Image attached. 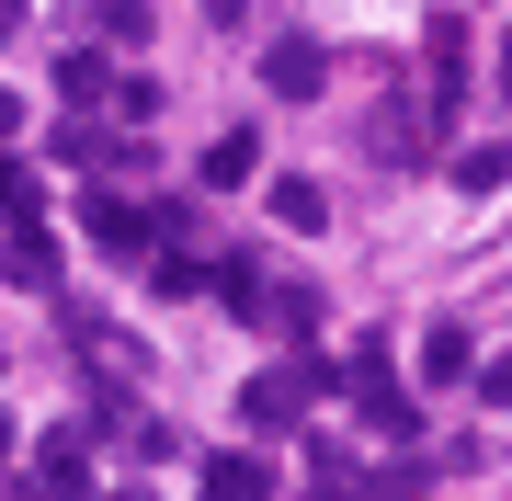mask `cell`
Instances as JSON below:
<instances>
[{
  "label": "cell",
  "mask_w": 512,
  "mask_h": 501,
  "mask_svg": "<svg viewBox=\"0 0 512 501\" xmlns=\"http://www.w3.org/2000/svg\"><path fill=\"white\" fill-rule=\"evenodd\" d=\"M92 433H103V422L46 433V445L23 456V501H92Z\"/></svg>",
  "instance_id": "6da1fadb"
},
{
  "label": "cell",
  "mask_w": 512,
  "mask_h": 501,
  "mask_svg": "<svg viewBox=\"0 0 512 501\" xmlns=\"http://www.w3.org/2000/svg\"><path fill=\"white\" fill-rule=\"evenodd\" d=\"M319 388H330L319 365H262L251 388H239V422H251V433H296V422H308V399H319Z\"/></svg>",
  "instance_id": "7a4b0ae2"
},
{
  "label": "cell",
  "mask_w": 512,
  "mask_h": 501,
  "mask_svg": "<svg viewBox=\"0 0 512 501\" xmlns=\"http://www.w3.org/2000/svg\"><path fill=\"white\" fill-rule=\"evenodd\" d=\"M342 388H353V410H365V433H376V445H410V433H421V410H410L399 376H387V353H353V376H342Z\"/></svg>",
  "instance_id": "3957f363"
},
{
  "label": "cell",
  "mask_w": 512,
  "mask_h": 501,
  "mask_svg": "<svg viewBox=\"0 0 512 501\" xmlns=\"http://www.w3.org/2000/svg\"><path fill=\"white\" fill-rule=\"evenodd\" d=\"M194 501H274V467H262V456H205L194 467Z\"/></svg>",
  "instance_id": "277c9868"
},
{
  "label": "cell",
  "mask_w": 512,
  "mask_h": 501,
  "mask_svg": "<svg viewBox=\"0 0 512 501\" xmlns=\"http://www.w3.org/2000/svg\"><path fill=\"white\" fill-rule=\"evenodd\" d=\"M319 80H330V69H319V46H308V35H285L274 57H262V92H285V103H308Z\"/></svg>",
  "instance_id": "5b68a950"
},
{
  "label": "cell",
  "mask_w": 512,
  "mask_h": 501,
  "mask_svg": "<svg viewBox=\"0 0 512 501\" xmlns=\"http://www.w3.org/2000/svg\"><path fill=\"white\" fill-rule=\"evenodd\" d=\"M421 57H433V126H444L456 92H467V23H433V46H421Z\"/></svg>",
  "instance_id": "8992f818"
},
{
  "label": "cell",
  "mask_w": 512,
  "mask_h": 501,
  "mask_svg": "<svg viewBox=\"0 0 512 501\" xmlns=\"http://www.w3.org/2000/svg\"><path fill=\"white\" fill-rule=\"evenodd\" d=\"M0 274H12V285H57V240H46L35 217H12V240H0Z\"/></svg>",
  "instance_id": "52a82bcc"
},
{
  "label": "cell",
  "mask_w": 512,
  "mask_h": 501,
  "mask_svg": "<svg viewBox=\"0 0 512 501\" xmlns=\"http://www.w3.org/2000/svg\"><path fill=\"white\" fill-rule=\"evenodd\" d=\"M251 171H262V137H251V126H228L217 149H205V194H239Z\"/></svg>",
  "instance_id": "ba28073f"
},
{
  "label": "cell",
  "mask_w": 512,
  "mask_h": 501,
  "mask_svg": "<svg viewBox=\"0 0 512 501\" xmlns=\"http://www.w3.org/2000/svg\"><path fill=\"white\" fill-rule=\"evenodd\" d=\"M80 228H92L103 251H148V217H137V205H114L103 183H92V205H80Z\"/></svg>",
  "instance_id": "9c48e42d"
},
{
  "label": "cell",
  "mask_w": 512,
  "mask_h": 501,
  "mask_svg": "<svg viewBox=\"0 0 512 501\" xmlns=\"http://www.w3.org/2000/svg\"><path fill=\"white\" fill-rule=\"evenodd\" d=\"M421 376H433V388H456V376H478V365H467V331H433V342H421Z\"/></svg>",
  "instance_id": "30bf717a"
},
{
  "label": "cell",
  "mask_w": 512,
  "mask_h": 501,
  "mask_svg": "<svg viewBox=\"0 0 512 501\" xmlns=\"http://www.w3.org/2000/svg\"><path fill=\"white\" fill-rule=\"evenodd\" d=\"M57 92H69V103H103L114 69H103V57H57Z\"/></svg>",
  "instance_id": "8fae6325"
},
{
  "label": "cell",
  "mask_w": 512,
  "mask_h": 501,
  "mask_svg": "<svg viewBox=\"0 0 512 501\" xmlns=\"http://www.w3.org/2000/svg\"><path fill=\"white\" fill-rule=\"evenodd\" d=\"M274 217H285V228H319L330 194H319V183H274Z\"/></svg>",
  "instance_id": "7c38bea8"
},
{
  "label": "cell",
  "mask_w": 512,
  "mask_h": 501,
  "mask_svg": "<svg viewBox=\"0 0 512 501\" xmlns=\"http://www.w3.org/2000/svg\"><path fill=\"white\" fill-rule=\"evenodd\" d=\"M148 285H160V297H194L205 262H194V251H160V262H148Z\"/></svg>",
  "instance_id": "4fadbf2b"
},
{
  "label": "cell",
  "mask_w": 512,
  "mask_h": 501,
  "mask_svg": "<svg viewBox=\"0 0 512 501\" xmlns=\"http://www.w3.org/2000/svg\"><path fill=\"white\" fill-rule=\"evenodd\" d=\"M114 433H126V456H137V467H160V456H171V422H148V410H137V422H114Z\"/></svg>",
  "instance_id": "5bb4252c"
},
{
  "label": "cell",
  "mask_w": 512,
  "mask_h": 501,
  "mask_svg": "<svg viewBox=\"0 0 512 501\" xmlns=\"http://www.w3.org/2000/svg\"><path fill=\"white\" fill-rule=\"evenodd\" d=\"M501 171H512V149H456V183H467V194H490Z\"/></svg>",
  "instance_id": "9a60e30c"
},
{
  "label": "cell",
  "mask_w": 512,
  "mask_h": 501,
  "mask_svg": "<svg viewBox=\"0 0 512 501\" xmlns=\"http://www.w3.org/2000/svg\"><path fill=\"white\" fill-rule=\"evenodd\" d=\"M0 217H35V171H23L12 149H0Z\"/></svg>",
  "instance_id": "2e32d148"
},
{
  "label": "cell",
  "mask_w": 512,
  "mask_h": 501,
  "mask_svg": "<svg viewBox=\"0 0 512 501\" xmlns=\"http://www.w3.org/2000/svg\"><path fill=\"white\" fill-rule=\"evenodd\" d=\"M217 297H228L239 319H251V308H262V262H228V274H217Z\"/></svg>",
  "instance_id": "e0dca14e"
},
{
  "label": "cell",
  "mask_w": 512,
  "mask_h": 501,
  "mask_svg": "<svg viewBox=\"0 0 512 501\" xmlns=\"http://www.w3.org/2000/svg\"><path fill=\"white\" fill-rule=\"evenodd\" d=\"M478 399H490V410H512V353H501V365H478Z\"/></svg>",
  "instance_id": "ac0fdd59"
},
{
  "label": "cell",
  "mask_w": 512,
  "mask_h": 501,
  "mask_svg": "<svg viewBox=\"0 0 512 501\" xmlns=\"http://www.w3.org/2000/svg\"><path fill=\"white\" fill-rule=\"evenodd\" d=\"M239 12H251V0H205V23H239Z\"/></svg>",
  "instance_id": "d6986e66"
},
{
  "label": "cell",
  "mask_w": 512,
  "mask_h": 501,
  "mask_svg": "<svg viewBox=\"0 0 512 501\" xmlns=\"http://www.w3.org/2000/svg\"><path fill=\"white\" fill-rule=\"evenodd\" d=\"M0 137H23V103H12V92H0Z\"/></svg>",
  "instance_id": "ffe728a7"
},
{
  "label": "cell",
  "mask_w": 512,
  "mask_h": 501,
  "mask_svg": "<svg viewBox=\"0 0 512 501\" xmlns=\"http://www.w3.org/2000/svg\"><path fill=\"white\" fill-rule=\"evenodd\" d=\"M0 35H23V0H0Z\"/></svg>",
  "instance_id": "44dd1931"
},
{
  "label": "cell",
  "mask_w": 512,
  "mask_h": 501,
  "mask_svg": "<svg viewBox=\"0 0 512 501\" xmlns=\"http://www.w3.org/2000/svg\"><path fill=\"white\" fill-rule=\"evenodd\" d=\"M308 501H353V490H342V479H319V490H308Z\"/></svg>",
  "instance_id": "7402d4cb"
},
{
  "label": "cell",
  "mask_w": 512,
  "mask_h": 501,
  "mask_svg": "<svg viewBox=\"0 0 512 501\" xmlns=\"http://www.w3.org/2000/svg\"><path fill=\"white\" fill-rule=\"evenodd\" d=\"M0 467H12V422H0Z\"/></svg>",
  "instance_id": "603a6c76"
},
{
  "label": "cell",
  "mask_w": 512,
  "mask_h": 501,
  "mask_svg": "<svg viewBox=\"0 0 512 501\" xmlns=\"http://www.w3.org/2000/svg\"><path fill=\"white\" fill-rule=\"evenodd\" d=\"M114 501H160V490H114Z\"/></svg>",
  "instance_id": "cb8c5ba5"
}]
</instances>
